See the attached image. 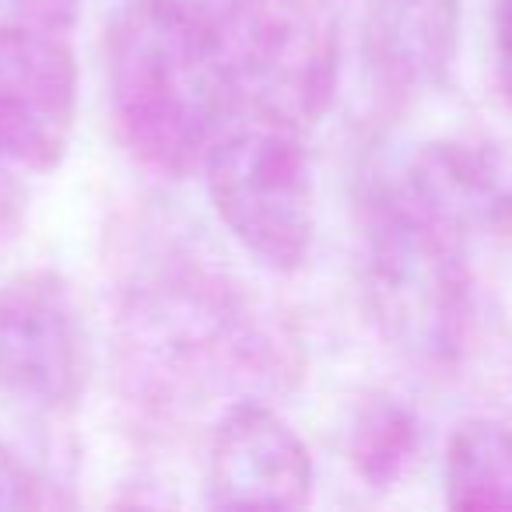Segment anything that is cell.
Listing matches in <instances>:
<instances>
[{
  "instance_id": "obj_3",
  "label": "cell",
  "mask_w": 512,
  "mask_h": 512,
  "mask_svg": "<svg viewBox=\"0 0 512 512\" xmlns=\"http://www.w3.org/2000/svg\"><path fill=\"white\" fill-rule=\"evenodd\" d=\"M218 29L239 109L299 134L327 116L344 53L334 0H228Z\"/></svg>"
},
{
  "instance_id": "obj_8",
  "label": "cell",
  "mask_w": 512,
  "mask_h": 512,
  "mask_svg": "<svg viewBox=\"0 0 512 512\" xmlns=\"http://www.w3.org/2000/svg\"><path fill=\"white\" fill-rule=\"evenodd\" d=\"M316 467L302 435L264 400H235L207 446L204 491L214 509H302Z\"/></svg>"
},
{
  "instance_id": "obj_9",
  "label": "cell",
  "mask_w": 512,
  "mask_h": 512,
  "mask_svg": "<svg viewBox=\"0 0 512 512\" xmlns=\"http://www.w3.org/2000/svg\"><path fill=\"white\" fill-rule=\"evenodd\" d=\"M393 190L463 246L512 228V165L491 144H425Z\"/></svg>"
},
{
  "instance_id": "obj_7",
  "label": "cell",
  "mask_w": 512,
  "mask_h": 512,
  "mask_svg": "<svg viewBox=\"0 0 512 512\" xmlns=\"http://www.w3.org/2000/svg\"><path fill=\"white\" fill-rule=\"evenodd\" d=\"M78 123V60L67 32L0 15V148L29 176L53 172Z\"/></svg>"
},
{
  "instance_id": "obj_5",
  "label": "cell",
  "mask_w": 512,
  "mask_h": 512,
  "mask_svg": "<svg viewBox=\"0 0 512 512\" xmlns=\"http://www.w3.org/2000/svg\"><path fill=\"white\" fill-rule=\"evenodd\" d=\"M92 369L81 299L50 267L0 281V390L39 414H71Z\"/></svg>"
},
{
  "instance_id": "obj_2",
  "label": "cell",
  "mask_w": 512,
  "mask_h": 512,
  "mask_svg": "<svg viewBox=\"0 0 512 512\" xmlns=\"http://www.w3.org/2000/svg\"><path fill=\"white\" fill-rule=\"evenodd\" d=\"M463 242L414 211L397 190L372 200L365 232V295L379 330L428 369L460 362L474 320Z\"/></svg>"
},
{
  "instance_id": "obj_16",
  "label": "cell",
  "mask_w": 512,
  "mask_h": 512,
  "mask_svg": "<svg viewBox=\"0 0 512 512\" xmlns=\"http://www.w3.org/2000/svg\"><path fill=\"white\" fill-rule=\"evenodd\" d=\"M491 50H495V74L505 99L512 102V0H498L491 18Z\"/></svg>"
},
{
  "instance_id": "obj_6",
  "label": "cell",
  "mask_w": 512,
  "mask_h": 512,
  "mask_svg": "<svg viewBox=\"0 0 512 512\" xmlns=\"http://www.w3.org/2000/svg\"><path fill=\"white\" fill-rule=\"evenodd\" d=\"M218 278H179L172 288H151L137 302V344H148L158 365H176V379L246 383L267 369V337Z\"/></svg>"
},
{
  "instance_id": "obj_15",
  "label": "cell",
  "mask_w": 512,
  "mask_h": 512,
  "mask_svg": "<svg viewBox=\"0 0 512 512\" xmlns=\"http://www.w3.org/2000/svg\"><path fill=\"white\" fill-rule=\"evenodd\" d=\"M39 502H43L39 481L29 474V467L0 442V509H29V505H39Z\"/></svg>"
},
{
  "instance_id": "obj_10",
  "label": "cell",
  "mask_w": 512,
  "mask_h": 512,
  "mask_svg": "<svg viewBox=\"0 0 512 512\" xmlns=\"http://www.w3.org/2000/svg\"><path fill=\"white\" fill-rule=\"evenodd\" d=\"M362 46L386 88L432 92L460 53V0H365Z\"/></svg>"
},
{
  "instance_id": "obj_14",
  "label": "cell",
  "mask_w": 512,
  "mask_h": 512,
  "mask_svg": "<svg viewBox=\"0 0 512 512\" xmlns=\"http://www.w3.org/2000/svg\"><path fill=\"white\" fill-rule=\"evenodd\" d=\"M85 0H0V15L50 32H71Z\"/></svg>"
},
{
  "instance_id": "obj_13",
  "label": "cell",
  "mask_w": 512,
  "mask_h": 512,
  "mask_svg": "<svg viewBox=\"0 0 512 512\" xmlns=\"http://www.w3.org/2000/svg\"><path fill=\"white\" fill-rule=\"evenodd\" d=\"M29 172L0 148V256L8 253L29 221Z\"/></svg>"
},
{
  "instance_id": "obj_1",
  "label": "cell",
  "mask_w": 512,
  "mask_h": 512,
  "mask_svg": "<svg viewBox=\"0 0 512 512\" xmlns=\"http://www.w3.org/2000/svg\"><path fill=\"white\" fill-rule=\"evenodd\" d=\"M106 85L120 141L165 179L200 169L239 109L218 11L200 0H127L109 25Z\"/></svg>"
},
{
  "instance_id": "obj_4",
  "label": "cell",
  "mask_w": 512,
  "mask_h": 512,
  "mask_svg": "<svg viewBox=\"0 0 512 512\" xmlns=\"http://www.w3.org/2000/svg\"><path fill=\"white\" fill-rule=\"evenodd\" d=\"M218 221L256 264L295 274L313 253L316 179L299 130L260 123L225 130L204 158Z\"/></svg>"
},
{
  "instance_id": "obj_11",
  "label": "cell",
  "mask_w": 512,
  "mask_h": 512,
  "mask_svg": "<svg viewBox=\"0 0 512 512\" xmlns=\"http://www.w3.org/2000/svg\"><path fill=\"white\" fill-rule=\"evenodd\" d=\"M449 509H512V428L467 418L453 428L442 456Z\"/></svg>"
},
{
  "instance_id": "obj_12",
  "label": "cell",
  "mask_w": 512,
  "mask_h": 512,
  "mask_svg": "<svg viewBox=\"0 0 512 512\" xmlns=\"http://www.w3.org/2000/svg\"><path fill=\"white\" fill-rule=\"evenodd\" d=\"M421 453V421L393 393H372L344 428V460L376 491L397 488Z\"/></svg>"
}]
</instances>
